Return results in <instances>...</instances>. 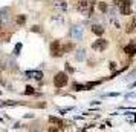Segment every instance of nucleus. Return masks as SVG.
I'll list each match as a JSON object with an SVG mask.
<instances>
[{
	"instance_id": "a211bd4d",
	"label": "nucleus",
	"mask_w": 136,
	"mask_h": 132,
	"mask_svg": "<svg viewBox=\"0 0 136 132\" xmlns=\"http://www.w3.org/2000/svg\"><path fill=\"white\" fill-rule=\"evenodd\" d=\"M32 31H34V32H40L41 28H40V26H32Z\"/></svg>"
},
{
	"instance_id": "9d476101",
	"label": "nucleus",
	"mask_w": 136,
	"mask_h": 132,
	"mask_svg": "<svg viewBox=\"0 0 136 132\" xmlns=\"http://www.w3.org/2000/svg\"><path fill=\"white\" fill-rule=\"evenodd\" d=\"M115 5L118 8H122V6H129L130 5V0H115Z\"/></svg>"
},
{
	"instance_id": "f8f14e48",
	"label": "nucleus",
	"mask_w": 136,
	"mask_h": 132,
	"mask_svg": "<svg viewBox=\"0 0 136 132\" xmlns=\"http://www.w3.org/2000/svg\"><path fill=\"white\" fill-rule=\"evenodd\" d=\"M119 11H121L122 15H129L132 9H130V5H129V6H122V8H119Z\"/></svg>"
},
{
	"instance_id": "2eb2a0df",
	"label": "nucleus",
	"mask_w": 136,
	"mask_h": 132,
	"mask_svg": "<svg viewBox=\"0 0 136 132\" xmlns=\"http://www.w3.org/2000/svg\"><path fill=\"white\" fill-rule=\"evenodd\" d=\"M73 89L75 91H84L86 89V85H73Z\"/></svg>"
},
{
	"instance_id": "6e6552de",
	"label": "nucleus",
	"mask_w": 136,
	"mask_h": 132,
	"mask_svg": "<svg viewBox=\"0 0 136 132\" xmlns=\"http://www.w3.org/2000/svg\"><path fill=\"white\" fill-rule=\"evenodd\" d=\"M92 32H95L96 35H103L104 28H103V26H100V25H93V26H92Z\"/></svg>"
},
{
	"instance_id": "4be33fe9",
	"label": "nucleus",
	"mask_w": 136,
	"mask_h": 132,
	"mask_svg": "<svg viewBox=\"0 0 136 132\" xmlns=\"http://www.w3.org/2000/svg\"><path fill=\"white\" fill-rule=\"evenodd\" d=\"M116 68V63H110V69H115Z\"/></svg>"
},
{
	"instance_id": "7ed1b4c3",
	"label": "nucleus",
	"mask_w": 136,
	"mask_h": 132,
	"mask_svg": "<svg viewBox=\"0 0 136 132\" xmlns=\"http://www.w3.org/2000/svg\"><path fill=\"white\" fill-rule=\"evenodd\" d=\"M51 51H52V55H55V57H58V55L64 54V51H63V46H61V43H60L58 40L52 42V45H51Z\"/></svg>"
},
{
	"instance_id": "5701e85b",
	"label": "nucleus",
	"mask_w": 136,
	"mask_h": 132,
	"mask_svg": "<svg viewBox=\"0 0 136 132\" xmlns=\"http://www.w3.org/2000/svg\"><path fill=\"white\" fill-rule=\"evenodd\" d=\"M0 31H2V23H0Z\"/></svg>"
},
{
	"instance_id": "dca6fc26",
	"label": "nucleus",
	"mask_w": 136,
	"mask_h": 132,
	"mask_svg": "<svg viewBox=\"0 0 136 132\" xmlns=\"http://www.w3.org/2000/svg\"><path fill=\"white\" fill-rule=\"evenodd\" d=\"M24 94H28V95H32V94H34V88H31V86H26V91H24Z\"/></svg>"
},
{
	"instance_id": "f257e3e1",
	"label": "nucleus",
	"mask_w": 136,
	"mask_h": 132,
	"mask_svg": "<svg viewBox=\"0 0 136 132\" xmlns=\"http://www.w3.org/2000/svg\"><path fill=\"white\" fill-rule=\"evenodd\" d=\"M93 5H95L93 0H78V3H77V9H78L81 14L89 15V14H92Z\"/></svg>"
},
{
	"instance_id": "423d86ee",
	"label": "nucleus",
	"mask_w": 136,
	"mask_h": 132,
	"mask_svg": "<svg viewBox=\"0 0 136 132\" xmlns=\"http://www.w3.org/2000/svg\"><path fill=\"white\" fill-rule=\"evenodd\" d=\"M124 51H126V54H129V55H133V54H136V45H135V43H130V45H127V46L124 48Z\"/></svg>"
},
{
	"instance_id": "1a4fd4ad",
	"label": "nucleus",
	"mask_w": 136,
	"mask_h": 132,
	"mask_svg": "<svg viewBox=\"0 0 136 132\" xmlns=\"http://www.w3.org/2000/svg\"><path fill=\"white\" fill-rule=\"evenodd\" d=\"M49 123H52V125H57V126H63V121L60 120V118H57V117H49Z\"/></svg>"
},
{
	"instance_id": "9b49d317",
	"label": "nucleus",
	"mask_w": 136,
	"mask_h": 132,
	"mask_svg": "<svg viewBox=\"0 0 136 132\" xmlns=\"http://www.w3.org/2000/svg\"><path fill=\"white\" fill-rule=\"evenodd\" d=\"M24 22H26V15H23V14L17 15V18H15V23L17 25H24Z\"/></svg>"
},
{
	"instance_id": "f3484780",
	"label": "nucleus",
	"mask_w": 136,
	"mask_h": 132,
	"mask_svg": "<svg viewBox=\"0 0 136 132\" xmlns=\"http://www.w3.org/2000/svg\"><path fill=\"white\" fill-rule=\"evenodd\" d=\"M77 58H78V60H83V58H84V51H83V49H81V51H78Z\"/></svg>"
},
{
	"instance_id": "aec40b11",
	"label": "nucleus",
	"mask_w": 136,
	"mask_h": 132,
	"mask_svg": "<svg viewBox=\"0 0 136 132\" xmlns=\"http://www.w3.org/2000/svg\"><path fill=\"white\" fill-rule=\"evenodd\" d=\"M66 69H67V72H73V68L69 66V65H66Z\"/></svg>"
},
{
	"instance_id": "f03ea898",
	"label": "nucleus",
	"mask_w": 136,
	"mask_h": 132,
	"mask_svg": "<svg viewBox=\"0 0 136 132\" xmlns=\"http://www.w3.org/2000/svg\"><path fill=\"white\" fill-rule=\"evenodd\" d=\"M66 83H67V74H66V72H58V74L54 77V85H55V88H63V86H66Z\"/></svg>"
},
{
	"instance_id": "39448f33",
	"label": "nucleus",
	"mask_w": 136,
	"mask_h": 132,
	"mask_svg": "<svg viewBox=\"0 0 136 132\" xmlns=\"http://www.w3.org/2000/svg\"><path fill=\"white\" fill-rule=\"evenodd\" d=\"M72 37H73L75 40H80V38L83 37V28H81V26H73V28H72Z\"/></svg>"
},
{
	"instance_id": "0eeeda50",
	"label": "nucleus",
	"mask_w": 136,
	"mask_h": 132,
	"mask_svg": "<svg viewBox=\"0 0 136 132\" xmlns=\"http://www.w3.org/2000/svg\"><path fill=\"white\" fill-rule=\"evenodd\" d=\"M127 32H136V17H133L132 22L127 25Z\"/></svg>"
},
{
	"instance_id": "4468645a",
	"label": "nucleus",
	"mask_w": 136,
	"mask_h": 132,
	"mask_svg": "<svg viewBox=\"0 0 136 132\" xmlns=\"http://www.w3.org/2000/svg\"><path fill=\"white\" fill-rule=\"evenodd\" d=\"M98 8H100V11H103V12H106V11H107V5H106L104 2L98 3Z\"/></svg>"
},
{
	"instance_id": "412c9836",
	"label": "nucleus",
	"mask_w": 136,
	"mask_h": 132,
	"mask_svg": "<svg viewBox=\"0 0 136 132\" xmlns=\"http://www.w3.org/2000/svg\"><path fill=\"white\" fill-rule=\"evenodd\" d=\"M20 48H21V45H17V48H15V54H18V51H20Z\"/></svg>"
},
{
	"instance_id": "20e7f679",
	"label": "nucleus",
	"mask_w": 136,
	"mask_h": 132,
	"mask_svg": "<svg viewBox=\"0 0 136 132\" xmlns=\"http://www.w3.org/2000/svg\"><path fill=\"white\" fill-rule=\"evenodd\" d=\"M107 40H104V38H98L96 42H93L92 43V48L95 49V51H98V52H101V51H104L106 48H107Z\"/></svg>"
},
{
	"instance_id": "6ab92c4d",
	"label": "nucleus",
	"mask_w": 136,
	"mask_h": 132,
	"mask_svg": "<svg viewBox=\"0 0 136 132\" xmlns=\"http://www.w3.org/2000/svg\"><path fill=\"white\" fill-rule=\"evenodd\" d=\"M135 75H136V71H133V72L130 74V77H127V80H133V78H135Z\"/></svg>"
},
{
	"instance_id": "ddd939ff",
	"label": "nucleus",
	"mask_w": 136,
	"mask_h": 132,
	"mask_svg": "<svg viewBox=\"0 0 136 132\" xmlns=\"http://www.w3.org/2000/svg\"><path fill=\"white\" fill-rule=\"evenodd\" d=\"M29 75H34V78L35 80H41L43 78V72H40V71H37V72H28Z\"/></svg>"
}]
</instances>
